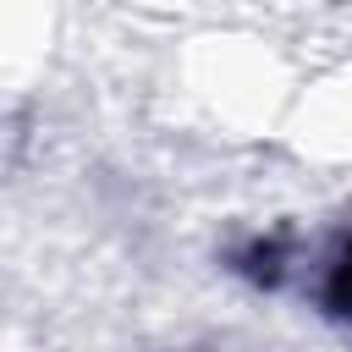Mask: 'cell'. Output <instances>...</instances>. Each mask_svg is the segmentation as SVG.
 <instances>
[{"label":"cell","mask_w":352,"mask_h":352,"mask_svg":"<svg viewBox=\"0 0 352 352\" xmlns=\"http://www.w3.org/2000/svg\"><path fill=\"white\" fill-rule=\"evenodd\" d=\"M324 302L341 314V319H352V242L336 253V264H330V280H324Z\"/></svg>","instance_id":"1"}]
</instances>
